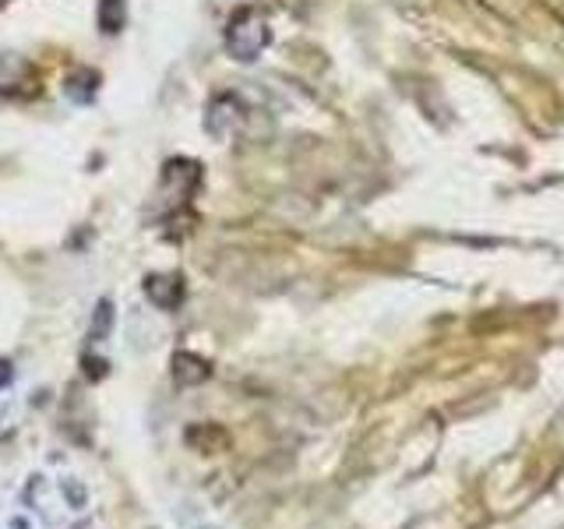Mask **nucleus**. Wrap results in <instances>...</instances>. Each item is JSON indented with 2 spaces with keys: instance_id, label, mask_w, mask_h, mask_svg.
I'll use <instances>...</instances> for the list:
<instances>
[{
  "instance_id": "1",
  "label": "nucleus",
  "mask_w": 564,
  "mask_h": 529,
  "mask_svg": "<svg viewBox=\"0 0 564 529\" xmlns=\"http://www.w3.org/2000/svg\"><path fill=\"white\" fill-rule=\"evenodd\" d=\"M11 381V367L4 364V360H0V388H4Z\"/></svg>"
}]
</instances>
